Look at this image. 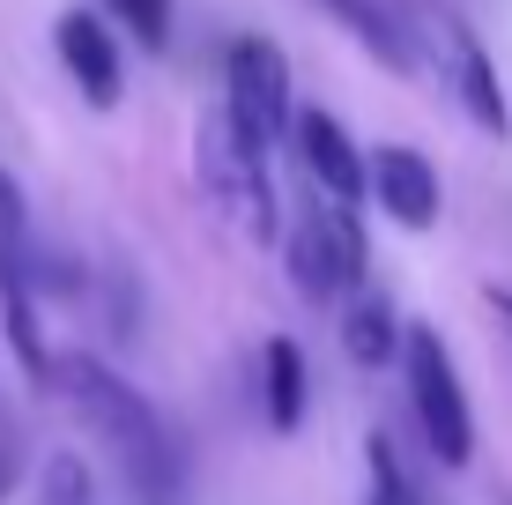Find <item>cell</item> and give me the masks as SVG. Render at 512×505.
Segmentation results:
<instances>
[{
	"mask_svg": "<svg viewBox=\"0 0 512 505\" xmlns=\"http://www.w3.org/2000/svg\"><path fill=\"white\" fill-rule=\"evenodd\" d=\"M193 164H201V186H208V201H216V216L231 223V231H245L253 246H275L282 238V201H275V179H268V156L231 127V112L201 119Z\"/></svg>",
	"mask_w": 512,
	"mask_h": 505,
	"instance_id": "2",
	"label": "cell"
},
{
	"mask_svg": "<svg viewBox=\"0 0 512 505\" xmlns=\"http://www.w3.org/2000/svg\"><path fill=\"white\" fill-rule=\"evenodd\" d=\"M260 387H268V424L275 431H297L305 424V402H312V372H305V350L290 335H275L260 350Z\"/></svg>",
	"mask_w": 512,
	"mask_h": 505,
	"instance_id": "12",
	"label": "cell"
},
{
	"mask_svg": "<svg viewBox=\"0 0 512 505\" xmlns=\"http://www.w3.org/2000/svg\"><path fill=\"white\" fill-rule=\"evenodd\" d=\"M52 387L90 416V431L112 446V461L127 468V483L149 505H164L171 491H179V446H171L164 416L149 409V394H141L127 372H112V364L90 357V350H67L60 364H52Z\"/></svg>",
	"mask_w": 512,
	"mask_h": 505,
	"instance_id": "1",
	"label": "cell"
},
{
	"mask_svg": "<svg viewBox=\"0 0 512 505\" xmlns=\"http://www.w3.org/2000/svg\"><path fill=\"white\" fill-rule=\"evenodd\" d=\"M320 8L342 30H357V45L372 52L379 67H394V75H423V52H416V38L401 30V15L386 8V0H320Z\"/></svg>",
	"mask_w": 512,
	"mask_h": 505,
	"instance_id": "10",
	"label": "cell"
},
{
	"mask_svg": "<svg viewBox=\"0 0 512 505\" xmlns=\"http://www.w3.org/2000/svg\"><path fill=\"white\" fill-rule=\"evenodd\" d=\"M290 283H297V298H312V305H327L334 290H342V260H334V201H305L290 216Z\"/></svg>",
	"mask_w": 512,
	"mask_h": 505,
	"instance_id": "9",
	"label": "cell"
},
{
	"mask_svg": "<svg viewBox=\"0 0 512 505\" xmlns=\"http://www.w3.org/2000/svg\"><path fill=\"white\" fill-rule=\"evenodd\" d=\"M401 357H409V409H416V431L431 446L438 468H468L475 454V416H468V387L446 357V335L431 320H416L401 335Z\"/></svg>",
	"mask_w": 512,
	"mask_h": 505,
	"instance_id": "3",
	"label": "cell"
},
{
	"mask_svg": "<svg viewBox=\"0 0 512 505\" xmlns=\"http://www.w3.org/2000/svg\"><path fill=\"white\" fill-rule=\"evenodd\" d=\"M52 45H60V67L75 75L82 104H90V112H119V97H127V67H119L112 23H104L97 8H67L60 23H52Z\"/></svg>",
	"mask_w": 512,
	"mask_h": 505,
	"instance_id": "5",
	"label": "cell"
},
{
	"mask_svg": "<svg viewBox=\"0 0 512 505\" xmlns=\"http://www.w3.org/2000/svg\"><path fill=\"white\" fill-rule=\"evenodd\" d=\"M223 82H231V127L253 142L260 156H268L282 134H290V60H282V45L275 38H238L231 45V60H223Z\"/></svg>",
	"mask_w": 512,
	"mask_h": 505,
	"instance_id": "4",
	"label": "cell"
},
{
	"mask_svg": "<svg viewBox=\"0 0 512 505\" xmlns=\"http://www.w3.org/2000/svg\"><path fill=\"white\" fill-rule=\"evenodd\" d=\"M23 260H30V201L15 171H0V275H23Z\"/></svg>",
	"mask_w": 512,
	"mask_h": 505,
	"instance_id": "13",
	"label": "cell"
},
{
	"mask_svg": "<svg viewBox=\"0 0 512 505\" xmlns=\"http://www.w3.org/2000/svg\"><path fill=\"white\" fill-rule=\"evenodd\" d=\"M15 491V446H0V498Z\"/></svg>",
	"mask_w": 512,
	"mask_h": 505,
	"instance_id": "17",
	"label": "cell"
},
{
	"mask_svg": "<svg viewBox=\"0 0 512 505\" xmlns=\"http://www.w3.org/2000/svg\"><path fill=\"white\" fill-rule=\"evenodd\" d=\"M45 505H97L90 498V468H82L75 454H52L45 461Z\"/></svg>",
	"mask_w": 512,
	"mask_h": 505,
	"instance_id": "16",
	"label": "cell"
},
{
	"mask_svg": "<svg viewBox=\"0 0 512 505\" xmlns=\"http://www.w3.org/2000/svg\"><path fill=\"white\" fill-rule=\"evenodd\" d=\"M112 23H127V38L141 52L171 45V0H112Z\"/></svg>",
	"mask_w": 512,
	"mask_h": 505,
	"instance_id": "15",
	"label": "cell"
},
{
	"mask_svg": "<svg viewBox=\"0 0 512 505\" xmlns=\"http://www.w3.org/2000/svg\"><path fill=\"white\" fill-rule=\"evenodd\" d=\"M438 45H446V75H453L461 112L483 134H512V112H505V90H498V67H490L483 38H475L468 23H453V15H438Z\"/></svg>",
	"mask_w": 512,
	"mask_h": 505,
	"instance_id": "7",
	"label": "cell"
},
{
	"mask_svg": "<svg viewBox=\"0 0 512 505\" xmlns=\"http://www.w3.org/2000/svg\"><path fill=\"white\" fill-rule=\"evenodd\" d=\"M342 350L349 364H364V372H379V364L401 357V320H394V298L386 290H349V312H342Z\"/></svg>",
	"mask_w": 512,
	"mask_h": 505,
	"instance_id": "11",
	"label": "cell"
},
{
	"mask_svg": "<svg viewBox=\"0 0 512 505\" xmlns=\"http://www.w3.org/2000/svg\"><path fill=\"white\" fill-rule=\"evenodd\" d=\"M297 156H305L312 186H320L327 201L357 208V194H372V156L342 134L334 112H297Z\"/></svg>",
	"mask_w": 512,
	"mask_h": 505,
	"instance_id": "6",
	"label": "cell"
},
{
	"mask_svg": "<svg viewBox=\"0 0 512 505\" xmlns=\"http://www.w3.org/2000/svg\"><path fill=\"white\" fill-rule=\"evenodd\" d=\"M364 461H372V505H423V491L409 483V468H401V454H394L386 431L364 439Z\"/></svg>",
	"mask_w": 512,
	"mask_h": 505,
	"instance_id": "14",
	"label": "cell"
},
{
	"mask_svg": "<svg viewBox=\"0 0 512 505\" xmlns=\"http://www.w3.org/2000/svg\"><path fill=\"white\" fill-rule=\"evenodd\" d=\"M372 194L401 231H431L438 223V171H431V156L409 149V142L372 149Z\"/></svg>",
	"mask_w": 512,
	"mask_h": 505,
	"instance_id": "8",
	"label": "cell"
}]
</instances>
